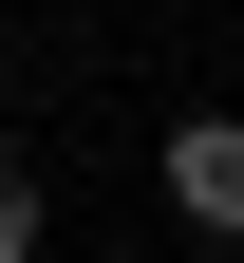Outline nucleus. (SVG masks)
<instances>
[{
	"label": "nucleus",
	"mask_w": 244,
	"mask_h": 263,
	"mask_svg": "<svg viewBox=\"0 0 244 263\" xmlns=\"http://www.w3.org/2000/svg\"><path fill=\"white\" fill-rule=\"evenodd\" d=\"M38 245H57V207H38V170L0 151V263H38Z\"/></svg>",
	"instance_id": "f03ea898"
},
{
	"label": "nucleus",
	"mask_w": 244,
	"mask_h": 263,
	"mask_svg": "<svg viewBox=\"0 0 244 263\" xmlns=\"http://www.w3.org/2000/svg\"><path fill=\"white\" fill-rule=\"evenodd\" d=\"M169 207H188L207 245H244V113H188L169 132Z\"/></svg>",
	"instance_id": "f257e3e1"
}]
</instances>
